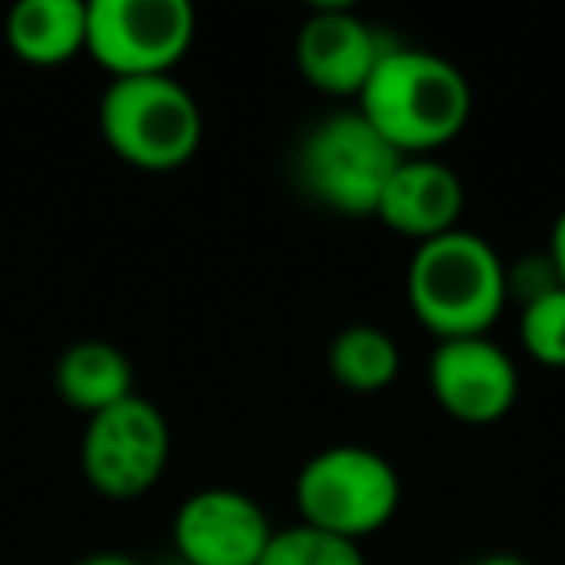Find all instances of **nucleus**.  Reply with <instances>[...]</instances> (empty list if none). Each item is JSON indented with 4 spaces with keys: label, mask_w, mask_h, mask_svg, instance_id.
<instances>
[{
    "label": "nucleus",
    "mask_w": 565,
    "mask_h": 565,
    "mask_svg": "<svg viewBox=\"0 0 565 565\" xmlns=\"http://www.w3.org/2000/svg\"><path fill=\"white\" fill-rule=\"evenodd\" d=\"M356 113L403 159H415L461 136L472 117V89L449 58L392 43L356 97Z\"/></svg>",
    "instance_id": "1"
},
{
    "label": "nucleus",
    "mask_w": 565,
    "mask_h": 565,
    "mask_svg": "<svg viewBox=\"0 0 565 565\" xmlns=\"http://www.w3.org/2000/svg\"><path fill=\"white\" fill-rule=\"evenodd\" d=\"M508 264L477 233L454 228L415 244L407 264V302L438 341L488 338L508 307Z\"/></svg>",
    "instance_id": "2"
},
{
    "label": "nucleus",
    "mask_w": 565,
    "mask_h": 565,
    "mask_svg": "<svg viewBox=\"0 0 565 565\" xmlns=\"http://www.w3.org/2000/svg\"><path fill=\"white\" fill-rule=\"evenodd\" d=\"M97 125L113 156L140 171L186 167L202 148L205 132L194 94L174 74L113 78L97 105Z\"/></svg>",
    "instance_id": "3"
},
{
    "label": "nucleus",
    "mask_w": 565,
    "mask_h": 565,
    "mask_svg": "<svg viewBox=\"0 0 565 565\" xmlns=\"http://www.w3.org/2000/svg\"><path fill=\"white\" fill-rule=\"evenodd\" d=\"M399 151L356 109L330 113L302 136L295 174L310 202L341 217H376L380 194L399 167Z\"/></svg>",
    "instance_id": "4"
},
{
    "label": "nucleus",
    "mask_w": 565,
    "mask_h": 565,
    "mask_svg": "<svg viewBox=\"0 0 565 565\" xmlns=\"http://www.w3.org/2000/svg\"><path fill=\"white\" fill-rule=\"evenodd\" d=\"M399 472L369 446L318 449L295 477V503L307 526L361 542L384 531L399 508Z\"/></svg>",
    "instance_id": "5"
},
{
    "label": "nucleus",
    "mask_w": 565,
    "mask_h": 565,
    "mask_svg": "<svg viewBox=\"0 0 565 565\" xmlns=\"http://www.w3.org/2000/svg\"><path fill=\"white\" fill-rule=\"evenodd\" d=\"M198 17L186 0H89L86 51L113 78L171 74L194 47Z\"/></svg>",
    "instance_id": "6"
},
{
    "label": "nucleus",
    "mask_w": 565,
    "mask_h": 565,
    "mask_svg": "<svg viewBox=\"0 0 565 565\" xmlns=\"http://www.w3.org/2000/svg\"><path fill=\"white\" fill-rule=\"evenodd\" d=\"M171 461V426L143 395L86 418L82 472L109 500H136L151 492Z\"/></svg>",
    "instance_id": "7"
},
{
    "label": "nucleus",
    "mask_w": 565,
    "mask_h": 565,
    "mask_svg": "<svg viewBox=\"0 0 565 565\" xmlns=\"http://www.w3.org/2000/svg\"><path fill=\"white\" fill-rule=\"evenodd\" d=\"M430 395L449 418L469 426H488L511 415L519 399V372L508 349L488 338L438 341L430 353Z\"/></svg>",
    "instance_id": "8"
},
{
    "label": "nucleus",
    "mask_w": 565,
    "mask_h": 565,
    "mask_svg": "<svg viewBox=\"0 0 565 565\" xmlns=\"http://www.w3.org/2000/svg\"><path fill=\"white\" fill-rule=\"evenodd\" d=\"M271 519L236 488H202L174 511V550L186 565H259Z\"/></svg>",
    "instance_id": "9"
},
{
    "label": "nucleus",
    "mask_w": 565,
    "mask_h": 565,
    "mask_svg": "<svg viewBox=\"0 0 565 565\" xmlns=\"http://www.w3.org/2000/svg\"><path fill=\"white\" fill-rule=\"evenodd\" d=\"M387 47L392 43L349 4H326L302 20L295 35V63L318 94L356 102Z\"/></svg>",
    "instance_id": "10"
},
{
    "label": "nucleus",
    "mask_w": 565,
    "mask_h": 565,
    "mask_svg": "<svg viewBox=\"0 0 565 565\" xmlns=\"http://www.w3.org/2000/svg\"><path fill=\"white\" fill-rule=\"evenodd\" d=\"M465 213V186L449 163L434 156L399 159V167L387 179L380 194L376 217L392 233L411 236L415 244H426L434 236H446L461 228Z\"/></svg>",
    "instance_id": "11"
},
{
    "label": "nucleus",
    "mask_w": 565,
    "mask_h": 565,
    "mask_svg": "<svg viewBox=\"0 0 565 565\" xmlns=\"http://www.w3.org/2000/svg\"><path fill=\"white\" fill-rule=\"evenodd\" d=\"M12 55L28 66H63L86 51L82 0H20L4 24Z\"/></svg>",
    "instance_id": "12"
},
{
    "label": "nucleus",
    "mask_w": 565,
    "mask_h": 565,
    "mask_svg": "<svg viewBox=\"0 0 565 565\" xmlns=\"http://www.w3.org/2000/svg\"><path fill=\"white\" fill-rule=\"evenodd\" d=\"M55 387L86 418L102 415L136 395L132 361L109 341H74L55 364Z\"/></svg>",
    "instance_id": "13"
},
{
    "label": "nucleus",
    "mask_w": 565,
    "mask_h": 565,
    "mask_svg": "<svg viewBox=\"0 0 565 565\" xmlns=\"http://www.w3.org/2000/svg\"><path fill=\"white\" fill-rule=\"evenodd\" d=\"M326 361H330V376L338 380L345 392H356V395L384 392V387L395 384V376H399V369H403L395 338L369 322L345 326V330L330 341Z\"/></svg>",
    "instance_id": "14"
},
{
    "label": "nucleus",
    "mask_w": 565,
    "mask_h": 565,
    "mask_svg": "<svg viewBox=\"0 0 565 565\" xmlns=\"http://www.w3.org/2000/svg\"><path fill=\"white\" fill-rule=\"evenodd\" d=\"M259 565H369V562L361 554V542L338 539V534H326L299 523L271 534Z\"/></svg>",
    "instance_id": "15"
},
{
    "label": "nucleus",
    "mask_w": 565,
    "mask_h": 565,
    "mask_svg": "<svg viewBox=\"0 0 565 565\" xmlns=\"http://www.w3.org/2000/svg\"><path fill=\"white\" fill-rule=\"evenodd\" d=\"M519 341L531 361L546 369H565V287L519 310Z\"/></svg>",
    "instance_id": "16"
},
{
    "label": "nucleus",
    "mask_w": 565,
    "mask_h": 565,
    "mask_svg": "<svg viewBox=\"0 0 565 565\" xmlns=\"http://www.w3.org/2000/svg\"><path fill=\"white\" fill-rule=\"evenodd\" d=\"M503 275H508V302H519V310H523L526 302L542 299V295L562 287L550 252H542V256H519L515 264H508Z\"/></svg>",
    "instance_id": "17"
},
{
    "label": "nucleus",
    "mask_w": 565,
    "mask_h": 565,
    "mask_svg": "<svg viewBox=\"0 0 565 565\" xmlns=\"http://www.w3.org/2000/svg\"><path fill=\"white\" fill-rule=\"evenodd\" d=\"M546 252H550V259H554L557 279H562V287H565V210L557 213L554 228H550V244H546Z\"/></svg>",
    "instance_id": "18"
},
{
    "label": "nucleus",
    "mask_w": 565,
    "mask_h": 565,
    "mask_svg": "<svg viewBox=\"0 0 565 565\" xmlns=\"http://www.w3.org/2000/svg\"><path fill=\"white\" fill-rule=\"evenodd\" d=\"M78 565H143L140 557L120 554V550H97V554H86Z\"/></svg>",
    "instance_id": "19"
},
{
    "label": "nucleus",
    "mask_w": 565,
    "mask_h": 565,
    "mask_svg": "<svg viewBox=\"0 0 565 565\" xmlns=\"http://www.w3.org/2000/svg\"><path fill=\"white\" fill-rule=\"evenodd\" d=\"M472 565H531L526 557H519V554H484V557H477Z\"/></svg>",
    "instance_id": "20"
}]
</instances>
